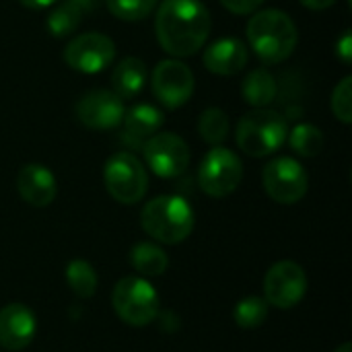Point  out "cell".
<instances>
[{
    "mask_svg": "<svg viewBox=\"0 0 352 352\" xmlns=\"http://www.w3.org/2000/svg\"><path fill=\"white\" fill-rule=\"evenodd\" d=\"M221 4L233 14H254L264 0H221Z\"/></svg>",
    "mask_w": 352,
    "mask_h": 352,
    "instance_id": "cell-28",
    "label": "cell"
},
{
    "mask_svg": "<svg viewBox=\"0 0 352 352\" xmlns=\"http://www.w3.org/2000/svg\"><path fill=\"white\" fill-rule=\"evenodd\" d=\"M105 4L116 19L134 23V21H142L151 16L159 0H105Z\"/></svg>",
    "mask_w": 352,
    "mask_h": 352,
    "instance_id": "cell-26",
    "label": "cell"
},
{
    "mask_svg": "<svg viewBox=\"0 0 352 352\" xmlns=\"http://www.w3.org/2000/svg\"><path fill=\"white\" fill-rule=\"evenodd\" d=\"M198 132H200V138L204 142H208L210 146L223 144L229 138V132H231L229 116L221 107L204 109L200 120H198Z\"/></svg>",
    "mask_w": 352,
    "mask_h": 352,
    "instance_id": "cell-22",
    "label": "cell"
},
{
    "mask_svg": "<svg viewBox=\"0 0 352 352\" xmlns=\"http://www.w3.org/2000/svg\"><path fill=\"white\" fill-rule=\"evenodd\" d=\"M146 76H148V72H146V66L142 60H138L134 56L122 58L111 72L113 93L120 99H134L144 89Z\"/></svg>",
    "mask_w": 352,
    "mask_h": 352,
    "instance_id": "cell-18",
    "label": "cell"
},
{
    "mask_svg": "<svg viewBox=\"0 0 352 352\" xmlns=\"http://www.w3.org/2000/svg\"><path fill=\"white\" fill-rule=\"evenodd\" d=\"M130 264L142 276H161L169 266V258L157 243L140 241L130 252Z\"/></svg>",
    "mask_w": 352,
    "mask_h": 352,
    "instance_id": "cell-20",
    "label": "cell"
},
{
    "mask_svg": "<svg viewBox=\"0 0 352 352\" xmlns=\"http://www.w3.org/2000/svg\"><path fill=\"white\" fill-rule=\"evenodd\" d=\"M68 2H72V4H76L82 12L85 10H89V12H93V10H97L105 0H68Z\"/></svg>",
    "mask_w": 352,
    "mask_h": 352,
    "instance_id": "cell-32",
    "label": "cell"
},
{
    "mask_svg": "<svg viewBox=\"0 0 352 352\" xmlns=\"http://www.w3.org/2000/svg\"><path fill=\"white\" fill-rule=\"evenodd\" d=\"M192 204L177 194H163L148 200L140 212V227L159 243L177 245L194 231Z\"/></svg>",
    "mask_w": 352,
    "mask_h": 352,
    "instance_id": "cell-3",
    "label": "cell"
},
{
    "mask_svg": "<svg viewBox=\"0 0 352 352\" xmlns=\"http://www.w3.org/2000/svg\"><path fill=\"white\" fill-rule=\"evenodd\" d=\"M299 2L309 10H326V8L334 6L338 0H299Z\"/></svg>",
    "mask_w": 352,
    "mask_h": 352,
    "instance_id": "cell-30",
    "label": "cell"
},
{
    "mask_svg": "<svg viewBox=\"0 0 352 352\" xmlns=\"http://www.w3.org/2000/svg\"><path fill=\"white\" fill-rule=\"evenodd\" d=\"M153 93L167 109H179L194 95V72L182 60H161L153 70Z\"/></svg>",
    "mask_w": 352,
    "mask_h": 352,
    "instance_id": "cell-12",
    "label": "cell"
},
{
    "mask_svg": "<svg viewBox=\"0 0 352 352\" xmlns=\"http://www.w3.org/2000/svg\"><path fill=\"white\" fill-rule=\"evenodd\" d=\"M74 113L85 128L113 130L122 124L126 107H124V99H120L113 91L95 89L85 93L76 101Z\"/></svg>",
    "mask_w": 352,
    "mask_h": 352,
    "instance_id": "cell-13",
    "label": "cell"
},
{
    "mask_svg": "<svg viewBox=\"0 0 352 352\" xmlns=\"http://www.w3.org/2000/svg\"><path fill=\"white\" fill-rule=\"evenodd\" d=\"M116 60V43L99 31L72 37L64 47V62L80 74H99Z\"/></svg>",
    "mask_w": 352,
    "mask_h": 352,
    "instance_id": "cell-9",
    "label": "cell"
},
{
    "mask_svg": "<svg viewBox=\"0 0 352 352\" xmlns=\"http://www.w3.org/2000/svg\"><path fill=\"white\" fill-rule=\"evenodd\" d=\"M262 184L266 194L278 204H295L305 198L309 177L305 167L293 157H278L270 161L262 171Z\"/></svg>",
    "mask_w": 352,
    "mask_h": 352,
    "instance_id": "cell-8",
    "label": "cell"
},
{
    "mask_svg": "<svg viewBox=\"0 0 352 352\" xmlns=\"http://www.w3.org/2000/svg\"><path fill=\"white\" fill-rule=\"evenodd\" d=\"M248 43L254 54L268 66L280 64L293 56L299 43L295 21L278 8L256 10L245 27Z\"/></svg>",
    "mask_w": 352,
    "mask_h": 352,
    "instance_id": "cell-2",
    "label": "cell"
},
{
    "mask_svg": "<svg viewBox=\"0 0 352 352\" xmlns=\"http://www.w3.org/2000/svg\"><path fill=\"white\" fill-rule=\"evenodd\" d=\"M111 303L122 322L128 326H148L159 314V295L144 276H126L118 280Z\"/></svg>",
    "mask_w": 352,
    "mask_h": 352,
    "instance_id": "cell-5",
    "label": "cell"
},
{
    "mask_svg": "<svg viewBox=\"0 0 352 352\" xmlns=\"http://www.w3.org/2000/svg\"><path fill=\"white\" fill-rule=\"evenodd\" d=\"M80 21H82V10L76 4L64 0L50 10V14L45 19V27L52 37L62 39V37L72 35L80 27Z\"/></svg>",
    "mask_w": 352,
    "mask_h": 352,
    "instance_id": "cell-21",
    "label": "cell"
},
{
    "mask_svg": "<svg viewBox=\"0 0 352 352\" xmlns=\"http://www.w3.org/2000/svg\"><path fill=\"white\" fill-rule=\"evenodd\" d=\"M330 107L332 113L336 116V120H340L342 124H351L352 122V76H344L332 91V99H330Z\"/></svg>",
    "mask_w": 352,
    "mask_h": 352,
    "instance_id": "cell-27",
    "label": "cell"
},
{
    "mask_svg": "<svg viewBox=\"0 0 352 352\" xmlns=\"http://www.w3.org/2000/svg\"><path fill=\"white\" fill-rule=\"evenodd\" d=\"M157 6L155 33L163 52L175 58L198 54L212 29L208 8L200 0H163Z\"/></svg>",
    "mask_w": 352,
    "mask_h": 352,
    "instance_id": "cell-1",
    "label": "cell"
},
{
    "mask_svg": "<svg viewBox=\"0 0 352 352\" xmlns=\"http://www.w3.org/2000/svg\"><path fill=\"white\" fill-rule=\"evenodd\" d=\"M334 352H352V344L351 342H344V344H340Z\"/></svg>",
    "mask_w": 352,
    "mask_h": 352,
    "instance_id": "cell-33",
    "label": "cell"
},
{
    "mask_svg": "<svg viewBox=\"0 0 352 352\" xmlns=\"http://www.w3.org/2000/svg\"><path fill=\"white\" fill-rule=\"evenodd\" d=\"M287 136L289 124L283 113L268 107H254L241 116L235 142L245 155L262 159L276 153L287 142Z\"/></svg>",
    "mask_w": 352,
    "mask_h": 352,
    "instance_id": "cell-4",
    "label": "cell"
},
{
    "mask_svg": "<svg viewBox=\"0 0 352 352\" xmlns=\"http://www.w3.org/2000/svg\"><path fill=\"white\" fill-rule=\"evenodd\" d=\"M103 184L109 196L120 204H136L148 190V173L132 153L120 151L103 165Z\"/></svg>",
    "mask_w": 352,
    "mask_h": 352,
    "instance_id": "cell-6",
    "label": "cell"
},
{
    "mask_svg": "<svg viewBox=\"0 0 352 352\" xmlns=\"http://www.w3.org/2000/svg\"><path fill=\"white\" fill-rule=\"evenodd\" d=\"M122 124H124V142L142 148V144L151 136L161 132L165 124V116L159 107L151 103H138L124 113Z\"/></svg>",
    "mask_w": 352,
    "mask_h": 352,
    "instance_id": "cell-17",
    "label": "cell"
},
{
    "mask_svg": "<svg viewBox=\"0 0 352 352\" xmlns=\"http://www.w3.org/2000/svg\"><path fill=\"white\" fill-rule=\"evenodd\" d=\"M336 56L342 60V64H351L352 62V35H351V29H346L344 33H342V37L336 41Z\"/></svg>",
    "mask_w": 352,
    "mask_h": 352,
    "instance_id": "cell-29",
    "label": "cell"
},
{
    "mask_svg": "<svg viewBox=\"0 0 352 352\" xmlns=\"http://www.w3.org/2000/svg\"><path fill=\"white\" fill-rule=\"evenodd\" d=\"M37 332V320L33 311L23 303H10L0 309V346L6 351L27 349Z\"/></svg>",
    "mask_w": 352,
    "mask_h": 352,
    "instance_id": "cell-14",
    "label": "cell"
},
{
    "mask_svg": "<svg viewBox=\"0 0 352 352\" xmlns=\"http://www.w3.org/2000/svg\"><path fill=\"white\" fill-rule=\"evenodd\" d=\"M268 318V303L264 297H245L233 307V320L243 330L260 328Z\"/></svg>",
    "mask_w": 352,
    "mask_h": 352,
    "instance_id": "cell-25",
    "label": "cell"
},
{
    "mask_svg": "<svg viewBox=\"0 0 352 352\" xmlns=\"http://www.w3.org/2000/svg\"><path fill=\"white\" fill-rule=\"evenodd\" d=\"M202 62L212 74L233 76L248 66L250 47L237 37H221L204 50Z\"/></svg>",
    "mask_w": 352,
    "mask_h": 352,
    "instance_id": "cell-16",
    "label": "cell"
},
{
    "mask_svg": "<svg viewBox=\"0 0 352 352\" xmlns=\"http://www.w3.org/2000/svg\"><path fill=\"white\" fill-rule=\"evenodd\" d=\"M278 93L274 74L268 68H254L241 82V95L252 107H268Z\"/></svg>",
    "mask_w": 352,
    "mask_h": 352,
    "instance_id": "cell-19",
    "label": "cell"
},
{
    "mask_svg": "<svg viewBox=\"0 0 352 352\" xmlns=\"http://www.w3.org/2000/svg\"><path fill=\"white\" fill-rule=\"evenodd\" d=\"M243 179L241 159L227 146H212L200 163L198 186L210 198L231 196Z\"/></svg>",
    "mask_w": 352,
    "mask_h": 352,
    "instance_id": "cell-7",
    "label": "cell"
},
{
    "mask_svg": "<svg viewBox=\"0 0 352 352\" xmlns=\"http://www.w3.org/2000/svg\"><path fill=\"white\" fill-rule=\"evenodd\" d=\"M66 285L78 299H89L97 291V272L85 260H72L66 266Z\"/></svg>",
    "mask_w": 352,
    "mask_h": 352,
    "instance_id": "cell-23",
    "label": "cell"
},
{
    "mask_svg": "<svg viewBox=\"0 0 352 352\" xmlns=\"http://www.w3.org/2000/svg\"><path fill=\"white\" fill-rule=\"evenodd\" d=\"M307 293L305 270L291 260L276 262L264 276V299L276 309H293Z\"/></svg>",
    "mask_w": 352,
    "mask_h": 352,
    "instance_id": "cell-10",
    "label": "cell"
},
{
    "mask_svg": "<svg viewBox=\"0 0 352 352\" xmlns=\"http://www.w3.org/2000/svg\"><path fill=\"white\" fill-rule=\"evenodd\" d=\"M291 148L299 157H318L324 151V132L314 124H299L287 136Z\"/></svg>",
    "mask_w": 352,
    "mask_h": 352,
    "instance_id": "cell-24",
    "label": "cell"
},
{
    "mask_svg": "<svg viewBox=\"0 0 352 352\" xmlns=\"http://www.w3.org/2000/svg\"><path fill=\"white\" fill-rule=\"evenodd\" d=\"M23 6H27V8H31V10H41V8H50V6H54L58 0H19Z\"/></svg>",
    "mask_w": 352,
    "mask_h": 352,
    "instance_id": "cell-31",
    "label": "cell"
},
{
    "mask_svg": "<svg viewBox=\"0 0 352 352\" xmlns=\"http://www.w3.org/2000/svg\"><path fill=\"white\" fill-rule=\"evenodd\" d=\"M19 196L33 208H45L56 200L58 182L56 175L41 163H27L16 175Z\"/></svg>",
    "mask_w": 352,
    "mask_h": 352,
    "instance_id": "cell-15",
    "label": "cell"
},
{
    "mask_svg": "<svg viewBox=\"0 0 352 352\" xmlns=\"http://www.w3.org/2000/svg\"><path fill=\"white\" fill-rule=\"evenodd\" d=\"M142 155L148 169L163 179L179 177L190 165V148L186 140L173 132H157L151 136L142 144Z\"/></svg>",
    "mask_w": 352,
    "mask_h": 352,
    "instance_id": "cell-11",
    "label": "cell"
}]
</instances>
